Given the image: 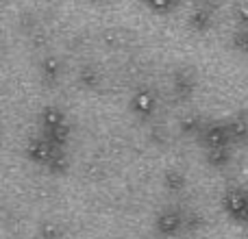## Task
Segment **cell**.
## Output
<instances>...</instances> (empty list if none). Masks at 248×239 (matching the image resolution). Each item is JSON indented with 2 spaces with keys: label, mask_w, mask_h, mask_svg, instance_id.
<instances>
[{
  "label": "cell",
  "mask_w": 248,
  "mask_h": 239,
  "mask_svg": "<svg viewBox=\"0 0 248 239\" xmlns=\"http://www.w3.org/2000/svg\"><path fill=\"white\" fill-rule=\"evenodd\" d=\"M61 146H55L48 137H39V139H33L29 144V157L37 163H50V159L55 157V152Z\"/></svg>",
  "instance_id": "obj_1"
},
{
  "label": "cell",
  "mask_w": 248,
  "mask_h": 239,
  "mask_svg": "<svg viewBox=\"0 0 248 239\" xmlns=\"http://www.w3.org/2000/svg\"><path fill=\"white\" fill-rule=\"evenodd\" d=\"M202 139L209 148H220V146H229L231 144V135H229L227 124H211L209 128H205Z\"/></svg>",
  "instance_id": "obj_2"
},
{
  "label": "cell",
  "mask_w": 248,
  "mask_h": 239,
  "mask_svg": "<svg viewBox=\"0 0 248 239\" xmlns=\"http://www.w3.org/2000/svg\"><path fill=\"white\" fill-rule=\"evenodd\" d=\"M181 224H183V220H181V215L176 211H163L157 218V231L161 235H174L181 228Z\"/></svg>",
  "instance_id": "obj_3"
},
{
  "label": "cell",
  "mask_w": 248,
  "mask_h": 239,
  "mask_svg": "<svg viewBox=\"0 0 248 239\" xmlns=\"http://www.w3.org/2000/svg\"><path fill=\"white\" fill-rule=\"evenodd\" d=\"M155 109V96L153 91L141 90L133 96V111L140 113V116H150Z\"/></svg>",
  "instance_id": "obj_4"
},
{
  "label": "cell",
  "mask_w": 248,
  "mask_h": 239,
  "mask_svg": "<svg viewBox=\"0 0 248 239\" xmlns=\"http://www.w3.org/2000/svg\"><path fill=\"white\" fill-rule=\"evenodd\" d=\"M42 124H44V131L50 133V131H57V128H63L65 118H63V113L57 111V109H46L42 116Z\"/></svg>",
  "instance_id": "obj_5"
},
{
  "label": "cell",
  "mask_w": 248,
  "mask_h": 239,
  "mask_svg": "<svg viewBox=\"0 0 248 239\" xmlns=\"http://www.w3.org/2000/svg\"><path fill=\"white\" fill-rule=\"evenodd\" d=\"M227 128H229V135H231V141H240L244 139V137L248 135V122L244 118H233L227 122Z\"/></svg>",
  "instance_id": "obj_6"
},
{
  "label": "cell",
  "mask_w": 248,
  "mask_h": 239,
  "mask_svg": "<svg viewBox=\"0 0 248 239\" xmlns=\"http://www.w3.org/2000/svg\"><path fill=\"white\" fill-rule=\"evenodd\" d=\"M229 146H220V148H209V152H207V159H209V163L211 165H216V167H220V165H224V163L229 161Z\"/></svg>",
  "instance_id": "obj_7"
},
{
  "label": "cell",
  "mask_w": 248,
  "mask_h": 239,
  "mask_svg": "<svg viewBox=\"0 0 248 239\" xmlns=\"http://www.w3.org/2000/svg\"><path fill=\"white\" fill-rule=\"evenodd\" d=\"M192 24L196 26L198 30H201V29H205V26L209 24V15H207L205 11H196V13H194V15H192Z\"/></svg>",
  "instance_id": "obj_8"
},
{
  "label": "cell",
  "mask_w": 248,
  "mask_h": 239,
  "mask_svg": "<svg viewBox=\"0 0 248 239\" xmlns=\"http://www.w3.org/2000/svg\"><path fill=\"white\" fill-rule=\"evenodd\" d=\"M48 165H50L52 170H63V167H65V154L61 152V148L55 152V157L50 159V163H48Z\"/></svg>",
  "instance_id": "obj_9"
},
{
  "label": "cell",
  "mask_w": 248,
  "mask_h": 239,
  "mask_svg": "<svg viewBox=\"0 0 248 239\" xmlns=\"http://www.w3.org/2000/svg\"><path fill=\"white\" fill-rule=\"evenodd\" d=\"M235 46H240V48H244V50H248V26H242V29L237 30Z\"/></svg>",
  "instance_id": "obj_10"
},
{
  "label": "cell",
  "mask_w": 248,
  "mask_h": 239,
  "mask_svg": "<svg viewBox=\"0 0 248 239\" xmlns=\"http://www.w3.org/2000/svg\"><path fill=\"white\" fill-rule=\"evenodd\" d=\"M174 0H148V4L155 9V11H168L172 7Z\"/></svg>",
  "instance_id": "obj_11"
},
{
  "label": "cell",
  "mask_w": 248,
  "mask_h": 239,
  "mask_svg": "<svg viewBox=\"0 0 248 239\" xmlns=\"http://www.w3.org/2000/svg\"><path fill=\"white\" fill-rule=\"evenodd\" d=\"M168 183H170V187H172V183H176V189H179L181 185H183V176H181L179 172H170V174H168Z\"/></svg>",
  "instance_id": "obj_12"
},
{
  "label": "cell",
  "mask_w": 248,
  "mask_h": 239,
  "mask_svg": "<svg viewBox=\"0 0 248 239\" xmlns=\"http://www.w3.org/2000/svg\"><path fill=\"white\" fill-rule=\"evenodd\" d=\"M44 70L48 72V76L52 74V78H55V76H57V70H59V65H57L55 61H46V63H44Z\"/></svg>",
  "instance_id": "obj_13"
},
{
  "label": "cell",
  "mask_w": 248,
  "mask_h": 239,
  "mask_svg": "<svg viewBox=\"0 0 248 239\" xmlns=\"http://www.w3.org/2000/svg\"><path fill=\"white\" fill-rule=\"evenodd\" d=\"M57 235H59V231H57L55 226H46V228H44V237H46V239H57Z\"/></svg>",
  "instance_id": "obj_14"
},
{
  "label": "cell",
  "mask_w": 248,
  "mask_h": 239,
  "mask_svg": "<svg viewBox=\"0 0 248 239\" xmlns=\"http://www.w3.org/2000/svg\"><path fill=\"white\" fill-rule=\"evenodd\" d=\"M240 20L244 22V26H248V7H242L240 9Z\"/></svg>",
  "instance_id": "obj_15"
}]
</instances>
